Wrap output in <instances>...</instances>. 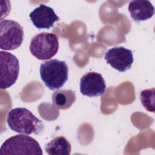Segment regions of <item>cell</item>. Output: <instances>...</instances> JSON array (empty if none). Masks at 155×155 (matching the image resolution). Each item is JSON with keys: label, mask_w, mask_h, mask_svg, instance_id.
Returning <instances> with one entry per match:
<instances>
[{"label": "cell", "mask_w": 155, "mask_h": 155, "mask_svg": "<svg viewBox=\"0 0 155 155\" xmlns=\"http://www.w3.org/2000/svg\"><path fill=\"white\" fill-rule=\"evenodd\" d=\"M29 16L33 24L39 29H49L59 20L53 9L44 4L35 8Z\"/></svg>", "instance_id": "9"}, {"label": "cell", "mask_w": 155, "mask_h": 155, "mask_svg": "<svg viewBox=\"0 0 155 155\" xmlns=\"http://www.w3.org/2000/svg\"><path fill=\"white\" fill-rule=\"evenodd\" d=\"M105 59L113 68L120 72H125L130 69L134 62L132 51L124 47L109 49L105 53Z\"/></svg>", "instance_id": "7"}, {"label": "cell", "mask_w": 155, "mask_h": 155, "mask_svg": "<svg viewBox=\"0 0 155 155\" xmlns=\"http://www.w3.org/2000/svg\"><path fill=\"white\" fill-rule=\"evenodd\" d=\"M19 73V60L11 53L0 51V87L7 89L16 82Z\"/></svg>", "instance_id": "6"}, {"label": "cell", "mask_w": 155, "mask_h": 155, "mask_svg": "<svg viewBox=\"0 0 155 155\" xmlns=\"http://www.w3.org/2000/svg\"><path fill=\"white\" fill-rule=\"evenodd\" d=\"M38 141L27 134H18L7 139L2 144L0 155L3 154H42Z\"/></svg>", "instance_id": "3"}, {"label": "cell", "mask_w": 155, "mask_h": 155, "mask_svg": "<svg viewBox=\"0 0 155 155\" xmlns=\"http://www.w3.org/2000/svg\"><path fill=\"white\" fill-rule=\"evenodd\" d=\"M7 122L12 131L21 134L39 135L44 130L42 121L26 108L11 110L8 113Z\"/></svg>", "instance_id": "1"}, {"label": "cell", "mask_w": 155, "mask_h": 155, "mask_svg": "<svg viewBox=\"0 0 155 155\" xmlns=\"http://www.w3.org/2000/svg\"><path fill=\"white\" fill-rule=\"evenodd\" d=\"M40 76L45 86L51 90L62 87L68 76V67L64 61L50 59L42 62L40 66Z\"/></svg>", "instance_id": "2"}, {"label": "cell", "mask_w": 155, "mask_h": 155, "mask_svg": "<svg viewBox=\"0 0 155 155\" xmlns=\"http://www.w3.org/2000/svg\"><path fill=\"white\" fill-rule=\"evenodd\" d=\"M106 89L102 76L96 72H88L80 80L81 93L88 97H97L104 94Z\"/></svg>", "instance_id": "8"}, {"label": "cell", "mask_w": 155, "mask_h": 155, "mask_svg": "<svg viewBox=\"0 0 155 155\" xmlns=\"http://www.w3.org/2000/svg\"><path fill=\"white\" fill-rule=\"evenodd\" d=\"M45 150L50 155H69L71 147L65 137L58 136L46 144Z\"/></svg>", "instance_id": "11"}, {"label": "cell", "mask_w": 155, "mask_h": 155, "mask_svg": "<svg viewBox=\"0 0 155 155\" xmlns=\"http://www.w3.org/2000/svg\"><path fill=\"white\" fill-rule=\"evenodd\" d=\"M24 39V31L21 25L13 20L0 22V45L2 50H13L19 47Z\"/></svg>", "instance_id": "5"}, {"label": "cell", "mask_w": 155, "mask_h": 155, "mask_svg": "<svg viewBox=\"0 0 155 155\" xmlns=\"http://www.w3.org/2000/svg\"><path fill=\"white\" fill-rule=\"evenodd\" d=\"M58 38L53 33H41L34 36L30 42V53L39 60L53 58L58 53Z\"/></svg>", "instance_id": "4"}, {"label": "cell", "mask_w": 155, "mask_h": 155, "mask_svg": "<svg viewBox=\"0 0 155 155\" xmlns=\"http://www.w3.org/2000/svg\"><path fill=\"white\" fill-rule=\"evenodd\" d=\"M154 88L145 90L140 93V101L144 108L148 111L154 112Z\"/></svg>", "instance_id": "13"}, {"label": "cell", "mask_w": 155, "mask_h": 155, "mask_svg": "<svg viewBox=\"0 0 155 155\" xmlns=\"http://www.w3.org/2000/svg\"><path fill=\"white\" fill-rule=\"evenodd\" d=\"M51 100L56 108L68 109L76 101L75 92L71 90H58L53 93Z\"/></svg>", "instance_id": "12"}, {"label": "cell", "mask_w": 155, "mask_h": 155, "mask_svg": "<svg viewBox=\"0 0 155 155\" xmlns=\"http://www.w3.org/2000/svg\"><path fill=\"white\" fill-rule=\"evenodd\" d=\"M131 17L135 21L150 19L154 13V8L149 1H131L128 5Z\"/></svg>", "instance_id": "10"}]
</instances>
